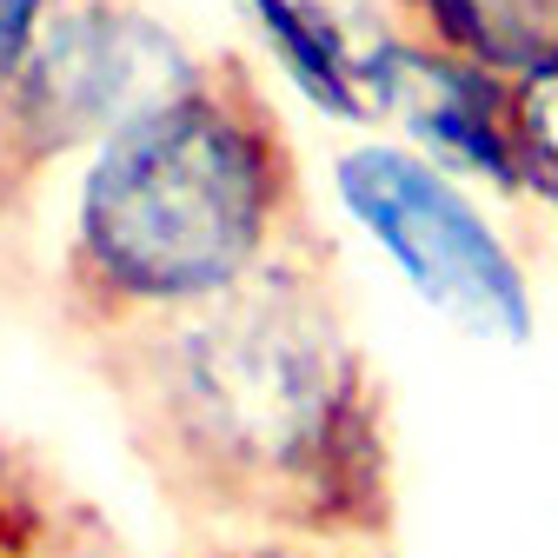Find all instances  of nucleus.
I'll list each match as a JSON object with an SVG mask.
<instances>
[{
    "label": "nucleus",
    "mask_w": 558,
    "mask_h": 558,
    "mask_svg": "<svg viewBox=\"0 0 558 558\" xmlns=\"http://www.w3.org/2000/svg\"><path fill=\"white\" fill-rule=\"evenodd\" d=\"M120 433L160 499L240 538L392 532L386 399L313 233L253 279L94 339Z\"/></svg>",
    "instance_id": "nucleus-1"
},
{
    "label": "nucleus",
    "mask_w": 558,
    "mask_h": 558,
    "mask_svg": "<svg viewBox=\"0 0 558 558\" xmlns=\"http://www.w3.org/2000/svg\"><path fill=\"white\" fill-rule=\"evenodd\" d=\"M313 233L279 113L240 60L206 66L87 154L66 214L60 300L87 339L167 319L253 279Z\"/></svg>",
    "instance_id": "nucleus-2"
},
{
    "label": "nucleus",
    "mask_w": 558,
    "mask_h": 558,
    "mask_svg": "<svg viewBox=\"0 0 558 558\" xmlns=\"http://www.w3.org/2000/svg\"><path fill=\"white\" fill-rule=\"evenodd\" d=\"M332 199L452 332L478 345H525L538 332L525 259L439 160L405 140H360L332 160Z\"/></svg>",
    "instance_id": "nucleus-3"
},
{
    "label": "nucleus",
    "mask_w": 558,
    "mask_h": 558,
    "mask_svg": "<svg viewBox=\"0 0 558 558\" xmlns=\"http://www.w3.org/2000/svg\"><path fill=\"white\" fill-rule=\"evenodd\" d=\"M199 74V60L126 0H53L47 27L0 107V186L8 199L74 147L167 100Z\"/></svg>",
    "instance_id": "nucleus-4"
},
{
    "label": "nucleus",
    "mask_w": 558,
    "mask_h": 558,
    "mask_svg": "<svg viewBox=\"0 0 558 558\" xmlns=\"http://www.w3.org/2000/svg\"><path fill=\"white\" fill-rule=\"evenodd\" d=\"M379 126H392L405 147L439 160L459 180H478L493 193H525L519 167V126H512V81L433 47V40H399L386 87H379Z\"/></svg>",
    "instance_id": "nucleus-5"
},
{
    "label": "nucleus",
    "mask_w": 558,
    "mask_h": 558,
    "mask_svg": "<svg viewBox=\"0 0 558 558\" xmlns=\"http://www.w3.org/2000/svg\"><path fill=\"white\" fill-rule=\"evenodd\" d=\"M240 14L326 120L379 126V87L405 40L392 0H240Z\"/></svg>",
    "instance_id": "nucleus-6"
},
{
    "label": "nucleus",
    "mask_w": 558,
    "mask_h": 558,
    "mask_svg": "<svg viewBox=\"0 0 558 558\" xmlns=\"http://www.w3.org/2000/svg\"><path fill=\"white\" fill-rule=\"evenodd\" d=\"M418 40H433L499 81L558 60V0H399Z\"/></svg>",
    "instance_id": "nucleus-7"
},
{
    "label": "nucleus",
    "mask_w": 558,
    "mask_h": 558,
    "mask_svg": "<svg viewBox=\"0 0 558 558\" xmlns=\"http://www.w3.org/2000/svg\"><path fill=\"white\" fill-rule=\"evenodd\" d=\"M512 126H519V167L525 193L558 206V60L512 81Z\"/></svg>",
    "instance_id": "nucleus-8"
},
{
    "label": "nucleus",
    "mask_w": 558,
    "mask_h": 558,
    "mask_svg": "<svg viewBox=\"0 0 558 558\" xmlns=\"http://www.w3.org/2000/svg\"><path fill=\"white\" fill-rule=\"evenodd\" d=\"M47 8L53 0H0V107H8L21 66H27V53L47 27ZM0 206H8V186H0Z\"/></svg>",
    "instance_id": "nucleus-9"
},
{
    "label": "nucleus",
    "mask_w": 558,
    "mask_h": 558,
    "mask_svg": "<svg viewBox=\"0 0 558 558\" xmlns=\"http://www.w3.org/2000/svg\"><path fill=\"white\" fill-rule=\"evenodd\" d=\"M27 558H126L107 532H100V519H87V512H66Z\"/></svg>",
    "instance_id": "nucleus-10"
},
{
    "label": "nucleus",
    "mask_w": 558,
    "mask_h": 558,
    "mask_svg": "<svg viewBox=\"0 0 558 558\" xmlns=\"http://www.w3.org/2000/svg\"><path fill=\"white\" fill-rule=\"evenodd\" d=\"M206 558H353V545H326V538H227Z\"/></svg>",
    "instance_id": "nucleus-11"
}]
</instances>
